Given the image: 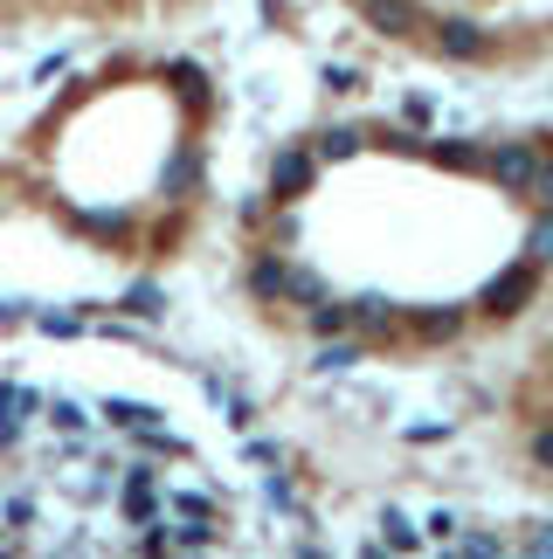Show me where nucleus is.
I'll return each mask as SVG.
<instances>
[{
	"label": "nucleus",
	"mask_w": 553,
	"mask_h": 559,
	"mask_svg": "<svg viewBox=\"0 0 553 559\" xmlns=\"http://www.w3.org/2000/svg\"><path fill=\"white\" fill-rule=\"evenodd\" d=\"M125 311H139V318H153V311H160V290H153V284H139L132 297H125Z\"/></svg>",
	"instance_id": "nucleus-2"
},
{
	"label": "nucleus",
	"mask_w": 553,
	"mask_h": 559,
	"mask_svg": "<svg viewBox=\"0 0 553 559\" xmlns=\"http://www.w3.org/2000/svg\"><path fill=\"white\" fill-rule=\"evenodd\" d=\"M104 415H111L118 428H139V421H153V407H139V401H111Z\"/></svg>",
	"instance_id": "nucleus-1"
}]
</instances>
